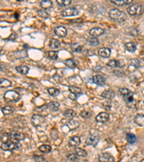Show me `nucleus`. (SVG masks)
Instances as JSON below:
<instances>
[{"mask_svg": "<svg viewBox=\"0 0 144 162\" xmlns=\"http://www.w3.org/2000/svg\"><path fill=\"white\" fill-rule=\"evenodd\" d=\"M87 43L89 44V45H92V46H97V45H99V41H98L97 38H94V37L87 39Z\"/></svg>", "mask_w": 144, "mask_h": 162, "instance_id": "obj_41", "label": "nucleus"}, {"mask_svg": "<svg viewBox=\"0 0 144 162\" xmlns=\"http://www.w3.org/2000/svg\"><path fill=\"white\" fill-rule=\"evenodd\" d=\"M39 150L40 151L42 152V153H50V152L51 151V150H52V148H51V146H49V145H42L41 146H40L39 148Z\"/></svg>", "mask_w": 144, "mask_h": 162, "instance_id": "obj_33", "label": "nucleus"}, {"mask_svg": "<svg viewBox=\"0 0 144 162\" xmlns=\"http://www.w3.org/2000/svg\"><path fill=\"white\" fill-rule=\"evenodd\" d=\"M134 121L138 126L144 127V115L138 114L134 118Z\"/></svg>", "mask_w": 144, "mask_h": 162, "instance_id": "obj_22", "label": "nucleus"}, {"mask_svg": "<svg viewBox=\"0 0 144 162\" xmlns=\"http://www.w3.org/2000/svg\"><path fill=\"white\" fill-rule=\"evenodd\" d=\"M21 147V144L19 142H15L9 140L7 143H2L1 145V148L5 151H14L16 149L20 148Z\"/></svg>", "mask_w": 144, "mask_h": 162, "instance_id": "obj_6", "label": "nucleus"}, {"mask_svg": "<svg viewBox=\"0 0 144 162\" xmlns=\"http://www.w3.org/2000/svg\"><path fill=\"white\" fill-rule=\"evenodd\" d=\"M99 141V137L96 135H90L86 140V143L88 146H96Z\"/></svg>", "mask_w": 144, "mask_h": 162, "instance_id": "obj_10", "label": "nucleus"}, {"mask_svg": "<svg viewBox=\"0 0 144 162\" xmlns=\"http://www.w3.org/2000/svg\"><path fill=\"white\" fill-rule=\"evenodd\" d=\"M53 79H54V80H55L56 82H61V81H62V79H61V76H58V74L53 75Z\"/></svg>", "mask_w": 144, "mask_h": 162, "instance_id": "obj_46", "label": "nucleus"}, {"mask_svg": "<svg viewBox=\"0 0 144 162\" xmlns=\"http://www.w3.org/2000/svg\"><path fill=\"white\" fill-rule=\"evenodd\" d=\"M67 126H68V128L71 130H76V128L79 127L80 124H79V122L77 120H75L74 119H71V120H68L66 123Z\"/></svg>", "mask_w": 144, "mask_h": 162, "instance_id": "obj_19", "label": "nucleus"}, {"mask_svg": "<svg viewBox=\"0 0 144 162\" xmlns=\"http://www.w3.org/2000/svg\"><path fill=\"white\" fill-rule=\"evenodd\" d=\"M133 0H114L111 1L112 4L118 6H124V5H129L133 3Z\"/></svg>", "mask_w": 144, "mask_h": 162, "instance_id": "obj_21", "label": "nucleus"}, {"mask_svg": "<svg viewBox=\"0 0 144 162\" xmlns=\"http://www.w3.org/2000/svg\"><path fill=\"white\" fill-rule=\"evenodd\" d=\"M130 66L133 67L134 69H138L141 66V62L138 59H133L130 61Z\"/></svg>", "mask_w": 144, "mask_h": 162, "instance_id": "obj_34", "label": "nucleus"}, {"mask_svg": "<svg viewBox=\"0 0 144 162\" xmlns=\"http://www.w3.org/2000/svg\"><path fill=\"white\" fill-rule=\"evenodd\" d=\"M75 115H76V113L73 110H71V109H68V110H65L64 113V117L70 119V120L73 119L75 117Z\"/></svg>", "mask_w": 144, "mask_h": 162, "instance_id": "obj_29", "label": "nucleus"}, {"mask_svg": "<svg viewBox=\"0 0 144 162\" xmlns=\"http://www.w3.org/2000/svg\"><path fill=\"white\" fill-rule=\"evenodd\" d=\"M101 96H102L103 98H105V99H110V100H112V99H113L114 98H115V92L112 90H105L102 92Z\"/></svg>", "mask_w": 144, "mask_h": 162, "instance_id": "obj_20", "label": "nucleus"}, {"mask_svg": "<svg viewBox=\"0 0 144 162\" xmlns=\"http://www.w3.org/2000/svg\"><path fill=\"white\" fill-rule=\"evenodd\" d=\"M125 48L127 49V51H129L130 53H134L137 49V46L136 44L133 42H129V43H126L125 44Z\"/></svg>", "mask_w": 144, "mask_h": 162, "instance_id": "obj_25", "label": "nucleus"}, {"mask_svg": "<svg viewBox=\"0 0 144 162\" xmlns=\"http://www.w3.org/2000/svg\"><path fill=\"white\" fill-rule=\"evenodd\" d=\"M126 139L128 141V143L133 144L135 141H136V136L133 133H128L126 135Z\"/></svg>", "mask_w": 144, "mask_h": 162, "instance_id": "obj_39", "label": "nucleus"}, {"mask_svg": "<svg viewBox=\"0 0 144 162\" xmlns=\"http://www.w3.org/2000/svg\"><path fill=\"white\" fill-rule=\"evenodd\" d=\"M127 11L131 16H141L144 12V7L142 5L135 4L130 5L127 8Z\"/></svg>", "mask_w": 144, "mask_h": 162, "instance_id": "obj_3", "label": "nucleus"}, {"mask_svg": "<svg viewBox=\"0 0 144 162\" xmlns=\"http://www.w3.org/2000/svg\"><path fill=\"white\" fill-rule=\"evenodd\" d=\"M44 117L40 115H34L31 119V123L35 127H39L43 123Z\"/></svg>", "mask_w": 144, "mask_h": 162, "instance_id": "obj_9", "label": "nucleus"}, {"mask_svg": "<svg viewBox=\"0 0 144 162\" xmlns=\"http://www.w3.org/2000/svg\"><path fill=\"white\" fill-rule=\"evenodd\" d=\"M44 162H48V161H44Z\"/></svg>", "mask_w": 144, "mask_h": 162, "instance_id": "obj_50", "label": "nucleus"}, {"mask_svg": "<svg viewBox=\"0 0 144 162\" xmlns=\"http://www.w3.org/2000/svg\"><path fill=\"white\" fill-rule=\"evenodd\" d=\"M12 82L9 79H5V78H1L0 79V88H7L11 86Z\"/></svg>", "mask_w": 144, "mask_h": 162, "instance_id": "obj_26", "label": "nucleus"}, {"mask_svg": "<svg viewBox=\"0 0 144 162\" xmlns=\"http://www.w3.org/2000/svg\"><path fill=\"white\" fill-rule=\"evenodd\" d=\"M71 49H72V51H73L74 52L79 53L82 51L83 46L79 43H74L71 45Z\"/></svg>", "mask_w": 144, "mask_h": 162, "instance_id": "obj_35", "label": "nucleus"}, {"mask_svg": "<svg viewBox=\"0 0 144 162\" xmlns=\"http://www.w3.org/2000/svg\"><path fill=\"white\" fill-rule=\"evenodd\" d=\"M104 32H105V30H104L102 28H93L89 30V34H90L92 37H94V38H97V37L100 36Z\"/></svg>", "mask_w": 144, "mask_h": 162, "instance_id": "obj_16", "label": "nucleus"}, {"mask_svg": "<svg viewBox=\"0 0 144 162\" xmlns=\"http://www.w3.org/2000/svg\"><path fill=\"white\" fill-rule=\"evenodd\" d=\"M48 92L51 96L53 97H55L57 95H59L60 93V90L59 89H56V88L54 87H50L48 89Z\"/></svg>", "mask_w": 144, "mask_h": 162, "instance_id": "obj_38", "label": "nucleus"}, {"mask_svg": "<svg viewBox=\"0 0 144 162\" xmlns=\"http://www.w3.org/2000/svg\"><path fill=\"white\" fill-rule=\"evenodd\" d=\"M68 89H69V92L71 94H74L75 95H79L82 94V89L79 87H77V86H69Z\"/></svg>", "mask_w": 144, "mask_h": 162, "instance_id": "obj_30", "label": "nucleus"}, {"mask_svg": "<svg viewBox=\"0 0 144 162\" xmlns=\"http://www.w3.org/2000/svg\"><path fill=\"white\" fill-rule=\"evenodd\" d=\"M16 71L18 72H19L21 74H27L29 72V67L25 65H21V66H16Z\"/></svg>", "mask_w": 144, "mask_h": 162, "instance_id": "obj_24", "label": "nucleus"}, {"mask_svg": "<svg viewBox=\"0 0 144 162\" xmlns=\"http://www.w3.org/2000/svg\"><path fill=\"white\" fill-rule=\"evenodd\" d=\"M61 46V43L58 40L56 39H51L49 42V47L51 49H57Z\"/></svg>", "mask_w": 144, "mask_h": 162, "instance_id": "obj_27", "label": "nucleus"}, {"mask_svg": "<svg viewBox=\"0 0 144 162\" xmlns=\"http://www.w3.org/2000/svg\"><path fill=\"white\" fill-rule=\"evenodd\" d=\"M20 98V95L15 90H9L4 95V99L7 102H17Z\"/></svg>", "mask_w": 144, "mask_h": 162, "instance_id": "obj_4", "label": "nucleus"}, {"mask_svg": "<svg viewBox=\"0 0 144 162\" xmlns=\"http://www.w3.org/2000/svg\"><path fill=\"white\" fill-rule=\"evenodd\" d=\"M79 13V11L76 7H69L64 9L61 12V15L63 17H72L78 15Z\"/></svg>", "mask_w": 144, "mask_h": 162, "instance_id": "obj_7", "label": "nucleus"}, {"mask_svg": "<svg viewBox=\"0 0 144 162\" xmlns=\"http://www.w3.org/2000/svg\"><path fill=\"white\" fill-rule=\"evenodd\" d=\"M18 18V15L12 11L0 10V21L12 22Z\"/></svg>", "mask_w": 144, "mask_h": 162, "instance_id": "obj_2", "label": "nucleus"}, {"mask_svg": "<svg viewBox=\"0 0 144 162\" xmlns=\"http://www.w3.org/2000/svg\"><path fill=\"white\" fill-rule=\"evenodd\" d=\"M9 137H10V140L15 142L21 141L25 140V134L18 131H12L9 133Z\"/></svg>", "mask_w": 144, "mask_h": 162, "instance_id": "obj_8", "label": "nucleus"}, {"mask_svg": "<svg viewBox=\"0 0 144 162\" xmlns=\"http://www.w3.org/2000/svg\"><path fill=\"white\" fill-rule=\"evenodd\" d=\"M143 102H144V101H143Z\"/></svg>", "mask_w": 144, "mask_h": 162, "instance_id": "obj_51", "label": "nucleus"}, {"mask_svg": "<svg viewBox=\"0 0 144 162\" xmlns=\"http://www.w3.org/2000/svg\"><path fill=\"white\" fill-rule=\"evenodd\" d=\"M2 111L5 115H10L14 113V108L11 106H5L2 109Z\"/></svg>", "mask_w": 144, "mask_h": 162, "instance_id": "obj_36", "label": "nucleus"}, {"mask_svg": "<svg viewBox=\"0 0 144 162\" xmlns=\"http://www.w3.org/2000/svg\"><path fill=\"white\" fill-rule=\"evenodd\" d=\"M99 162H115V158L108 153H101L99 156Z\"/></svg>", "mask_w": 144, "mask_h": 162, "instance_id": "obj_11", "label": "nucleus"}, {"mask_svg": "<svg viewBox=\"0 0 144 162\" xmlns=\"http://www.w3.org/2000/svg\"><path fill=\"white\" fill-rule=\"evenodd\" d=\"M74 151L76 156H81V157H86V156H87V151L85 150V149H82L81 148L76 147Z\"/></svg>", "mask_w": 144, "mask_h": 162, "instance_id": "obj_31", "label": "nucleus"}, {"mask_svg": "<svg viewBox=\"0 0 144 162\" xmlns=\"http://www.w3.org/2000/svg\"><path fill=\"white\" fill-rule=\"evenodd\" d=\"M56 2L57 4L62 7H65L71 4V0H57Z\"/></svg>", "mask_w": 144, "mask_h": 162, "instance_id": "obj_37", "label": "nucleus"}, {"mask_svg": "<svg viewBox=\"0 0 144 162\" xmlns=\"http://www.w3.org/2000/svg\"><path fill=\"white\" fill-rule=\"evenodd\" d=\"M38 16L41 17L43 19H48L49 18V15L48 12L44 9H38Z\"/></svg>", "mask_w": 144, "mask_h": 162, "instance_id": "obj_40", "label": "nucleus"}, {"mask_svg": "<svg viewBox=\"0 0 144 162\" xmlns=\"http://www.w3.org/2000/svg\"><path fill=\"white\" fill-rule=\"evenodd\" d=\"M93 82L99 86H103L106 83V79L101 75H96L93 77Z\"/></svg>", "mask_w": 144, "mask_h": 162, "instance_id": "obj_17", "label": "nucleus"}, {"mask_svg": "<svg viewBox=\"0 0 144 162\" xmlns=\"http://www.w3.org/2000/svg\"><path fill=\"white\" fill-rule=\"evenodd\" d=\"M53 6V2L50 0H43L41 2V7L43 8V9H51Z\"/></svg>", "mask_w": 144, "mask_h": 162, "instance_id": "obj_28", "label": "nucleus"}, {"mask_svg": "<svg viewBox=\"0 0 144 162\" xmlns=\"http://www.w3.org/2000/svg\"><path fill=\"white\" fill-rule=\"evenodd\" d=\"M111 50L108 48H101L98 50V55L100 57L107 59L110 56Z\"/></svg>", "mask_w": 144, "mask_h": 162, "instance_id": "obj_15", "label": "nucleus"}, {"mask_svg": "<svg viewBox=\"0 0 144 162\" xmlns=\"http://www.w3.org/2000/svg\"><path fill=\"white\" fill-rule=\"evenodd\" d=\"M107 65L111 68H122L125 66V63L122 61L110 60Z\"/></svg>", "mask_w": 144, "mask_h": 162, "instance_id": "obj_14", "label": "nucleus"}, {"mask_svg": "<svg viewBox=\"0 0 144 162\" xmlns=\"http://www.w3.org/2000/svg\"><path fill=\"white\" fill-rule=\"evenodd\" d=\"M35 160H36L38 162H41V161H44V159L40 156H38V157H37V156H35Z\"/></svg>", "mask_w": 144, "mask_h": 162, "instance_id": "obj_47", "label": "nucleus"}, {"mask_svg": "<svg viewBox=\"0 0 144 162\" xmlns=\"http://www.w3.org/2000/svg\"><path fill=\"white\" fill-rule=\"evenodd\" d=\"M48 56L49 59H52V60H57L58 59V53L56 51H51L48 53Z\"/></svg>", "mask_w": 144, "mask_h": 162, "instance_id": "obj_42", "label": "nucleus"}, {"mask_svg": "<svg viewBox=\"0 0 144 162\" xmlns=\"http://www.w3.org/2000/svg\"><path fill=\"white\" fill-rule=\"evenodd\" d=\"M54 33L59 38H64L67 35V30L64 26H58L54 29Z\"/></svg>", "mask_w": 144, "mask_h": 162, "instance_id": "obj_12", "label": "nucleus"}, {"mask_svg": "<svg viewBox=\"0 0 144 162\" xmlns=\"http://www.w3.org/2000/svg\"><path fill=\"white\" fill-rule=\"evenodd\" d=\"M76 97H77V95H75L74 94L71 93L69 95V98H71V99H73V100H75L76 99Z\"/></svg>", "mask_w": 144, "mask_h": 162, "instance_id": "obj_48", "label": "nucleus"}, {"mask_svg": "<svg viewBox=\"0 0 144 162\" xmlns=\"http://www.w3.org/2000/svg\"><path fill=\"white\" fill-rule=\"evenodd\" d=\"M47 107H48V108L51 110V111L56 112L59 110L60 105L58 102H54L53 101V102H49V103L48 104V105H47Z\"/></svg>", "mask_w": 144, "mask_h": 162, "instance_id": "obj_23", "label": "nucleus"}, {"mask_svg": "<svg viewBox=\"0 0 144 162\" xmlns=\"http://www.w3.org/2000/svg\"><path fill=\"white\" fill-rule=\"evenodd\" d=\"M80 138L78 136H72L68 140V145L71 147H77L79 145H80Z\"/></svg>", "mask_w": 144, "mask_h": 162, "instance_id": "obj_18", "label": "nucleus"}, {"mask_svg": "<svg viewBox=\"0 0 144 162\" xmlns=\"http://www.w3.org/2000/svg\"><path fill=\"white\" fill-rule=\"evenodd\" d=\"M65 64L66 66H68V67L69 68H72V69H74V68H75L77 66V63H76V61L73 59H67L65 61Z\"/></svg>", "mask_w": 144, "mask_h": 162, "instance_id": "obj_32", "label": "nucleus"}, {"mask_svg": "<svg viewBox=\"0 0 144 162\" xmlns=\"http://www.w3.org/2000/svg\"><path fill=\"white\" fill-rule=\"evenodd\" d=\"M0 140L2 142V143H7V142L10 140V137H9V133H3L0 137Z\"/></svg>", "mask_w": 144, "mask_h": 162, "instance_id": "obj_43", "label": "nucleus"}, {"mask_svg": "<svg viewBox=\"0 0 144 162\" xmlns=\"http://www.w3.org/2000/svg\"><path fill=\"white\" fill-rule=\"evenodd\" d=\"M109 15L111 19L118 22H122L126 20L127 19L126 14L122 12V11L117 9V8H114V9H111L109 12Z\"/></svg>", "mask_w": 144, "mask_h": 162, "instance_id": "obj_1", "label": "nucleus"}, {"mask_svg": "<svg viewBox=\"0 0 144 162\" xmlns=\"http://www.w3.org/2000/svg\"><path fill=\"white\" fill-rule=\"evenodd\" d=\"M80 115L82 116V117H83V118L87 119L91 117V115H92V113L89 111H87V110H83V111L81 112Z\"/></svg>", "mask_w": 144, "mask_h": 162, "instance_id": "obj_45", "label": "nucleus"}, {"mask_svg": "<svg viewBox=\"0 0 144 162\" xmlns=\"http://www.w3.org/2000/svg\"><path fill=\"white\" fill-rule=\"evenodd\" d=\"M96 121L99 123H105L109 121L110 115L107 113H101L96 117Z\"/></svg>", "mask_w": 144, "mask_h": 162, "instance_id": "obj_13", "label": "nucleus"}, {"mask_svg": "<svg viewBox=\"0 0 144 162\" xmlns=\"http://www.w3.org/2000/svg\"><path fill=\"white\" fill-rule=\"evenodd\" d=\"M140 162H144V159H142V160H141V161H140Z\"/></svg>", "mask_w": 144, "mask_h": 162, "instance_id": "obj_49", "label": "nucleus"}, {"mask_svg": "<svg viewBox=\"0 0 144 162\" xmlns=\"http://www.w3.org/2000/svg\"><path fill=\"white\" fill-rule=\"evenodd\" d=\"M119 92L120 94L123 97L124 100H125L127 103H132L134 101L133 92L130 91L128 89H126V88H120Z\"/></svg>", "mask_w": 144, "mask_h": 162, "instance_id": "obj_5", "label": "nucleus"}, {"mask_svg": "<svg viewBox=\"0 0 144 162\" xmlns=\"http://www.w3.org/2000/svg\"><path fill=\"white\" fill-rule=\"evenodd\" d=\"M67 159L71 162H77L79 161L78 156H76L74 153H70V154H68L67 156Z\"/></svg>", "mask_w": 144, "mask_h": 162, "instance_id": "obj_44", "label": "nucleus"}]
</instances>
